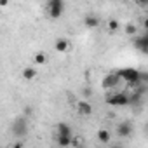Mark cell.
<instances>
[{
	"instance_id": "6da1fadb",
	"label": "cell",
	"mask_w": 148,
	"mask_h": 148,
	"mask_svg": "<svg viewBox=\"0 0 148 148\" xmlns=\"http://www.w3.org/2000/svg\"><path fill=\"white\" fill-rule=\"evenodd\" d=\"M117 75L125 80L127 84L131 86H141V71L139 70H134V68H120L117 71Z\"/></svg>"
},
{
	"instance_id": "7a4b0ae2",
	"label": "cell",
	"mask_w": 148,
	"mask_h": 148,
	"mask_svg": "<svg viewBox=\"0 0 148 148\" xmlns=\"http://www.w3.org/2000/svg\"><path fill=\"white\" fill-rule=\"evenodd\" d=\"M106 105H110V106H127V105H131V98H129V94H125V92H117V94H110V96H106Z\"/></svg>"
},
{
	"instance_id": "3957f363",
	"label": "cell",
	"mask_w": 148,
	"mask_h": 148,
	"mask_svg": "<svg viewBox=\"0 0 148 148\" xmlns=\"http://www.w3.org/2000/svg\"><path fill=\"white\" fill-rule=\"evenodd\" d=\"M11 131H12V134H14L16 138H25V136L28 134V120H26L25 117L16 119V120L12 122Z\"/></svg>"
},
{
	"instance_id": "277c9868",
	"label": "cell",
	"mask_w": 148,
	"mask_h": 148,
	"mask_svg": "<svg viewBox=\"0 0 148 148\" xmlns=\"http://www.w3.org/2000/svg\"><path fill=\"white\" fill-rule=\"evenodd\" d=\"M47 9H49V16L51 18H61L63 9H64V4L61 2V0H51L49 5H47Z\"/></svg>"
},
{
	"instance_id": "5b68a950",
	"label": "cell",
	"mask_w": 148,
	"mask_h": 148,
	"mask_svg": "<svg viewBox=\"0 0 148 148\" xmlns=\"http://www.w3.org/2000/svg\"><path fill=\"white\" fill-rule=\"evenodd\" d=\"M122 79L117 75V73H110V75H106L105 79H103V82H101V86L105 87V89H112V87H115V86H119V82H120Z\"/></svg>"
},
{
	"instance_id": "8992f818",
	"label": "cell",
	"mask_w": 148,
	"mask_h": 148,
	"mask_svg": "<svg viewBox=\"0 0 148 148\" xmlns=\"http://www.w3.org/2000/svg\"><path fill=\"white\" fill-rule=\"evenodd\" d=\"M117 134L120 138H129L132 134V124L131 122H120L117 125Z\"/></svg>"
},
{
	"instance_id": "52a82bcc",
	"label": "cell",
	"mask_w": 148,
	"mask_h": 148,
	"mask_svg": "<svg viewBox=\"0 0 148 148\" xmlns=\"http://www.w3.org/2000/svg\"><path fill=\"white\" fill-rule=\"evenodd\" d=\"M56 134H59V136H71L73 132H71V127L66 122H59L56 125Z\"/></svg>"
},
{
	"instance_id": "ba28073f",
	"label": "cell",
	"mask_w": 148,
	"mask_h": 148,
	"mask_svg": "<svg viewBox=\"0 0 148 148\" xmlns=\"http://www.w3.org/2000/svg\"><path fill=\"white\" fill-rule=\"evenodd\" d=\"M134 47L148 54V37L145 35V37H139V38H136V40H134Z\"/></svg>"
},
{
	"instance_id": "9c48e42d",
	"label": "cell",
	"mask_w": 148,
	"mask_h": 148,
	"mask_svg": "<svg viewBox=\"0 0 148 148\" xmlns=\"http://www.w3.org/2000/svg\"><path fill=\"white\" fill-rule=\"evenodd\" d=\"M84 23H86L87 28H98L99 26V18L94 16V14H87L86 19H84Z\"/></svg>"
},
{
	"instance_id": "30bf717a",
	"label": "cell",
	"mask_w": 148,
	"mask_h": 148,
	"mask_svg": "<svg viewBox=\"0 0 148 148\" xmlns=\"http://www.w3.org/2000/svg\"><path fill=\"white\" fill-rule=\"evenodd\" d=\"M54 49H56L58 52H66V51L70 49V42H68L66 38H58L56 44H54Z\"/></svg>"
},
{
	"instance_id": "8fae6325",
	"label": "cell",
	"mask_w": 148,
	"mask_h": 148,
	"mask_svg": "<svg viewBox=\"0 0 148 148\" xmlns=\"http://www.w3.org/2000/svg\"><path fill=\"white\" fill-rule=\"evenodd\" d=\"M77 110H79L80 115H91V113H92V106H91L87 101H80V103L77 105Z\"/></svg>"
},
{
	"instance_id": "7c38bea8",
	"label": "cell",
	"mask_w": 148,
	"mask_h": 148,
	"mask_svg": "<svg viewBox=\"0 0 148 148\" xmlns=\"http://www.w3.org/2000/svg\"><path fill=\"white\" fill-rule=\"evenodd\" d=\"M71 141H73V138H71V136H59V134H56V143H58L61 148L70 146V145H71Z\"/></svg>"
},
{
	"instance_id": "4fadbf2b",
	"label": "cell",
	"mask_w": 148,
	"mask_h": 148,
	"mask_svg": "<svg viewBox=\"0 0 148 148\" xmlns=\"http://www.w3.org/2000/svg\"><path fill=\"white\" fill-rule=\"evenodd\" d=\"M98 139H99L101 143H108V141L112 139V134H110L106 129H101V131H98Z\"/></svg>"
},
{
	"instance_id": "5bb4252c",
	"label": "cell",
	"mask_w": 148,
	"mask_h": 148,
	"mask_svg": "<svg viewBox=\"0 0 148 148\" xmlns=\"http://www.w3.org/2000/svg\"><path fill=\"white\" fill-rule=\"evenodd\" d=\"M35 75H37V70H35V68H25V70H23V77H25L26 80L35 79Z\"/></svg>"
},
{
	"instance_id": "9a60e30c",
	"label": "cell",
	"mask_w": 148,
	"mask_h": 148,
	"mask_svg": "<svg viewBox=\"0 0 148 148\" xmlns=\"http://www.w3.org/2000/svg\"><path fill=\"white\" fill-rule=\"evenodd\" d=\"M45 61H47L45 52H37V54H35V63H37V64H44Z\"/></svg>"
},
{
	"instance_id": "2e32d148",
	"label": "cell",
	"mask_w": 148,
	"mask_h": 148,
	"mask_svg": "<svg viewBox=\"0 0 148 148\" xmlns=\"http://www.w3.org/2000/svg\"><path fill=\"white\" fill-rule=\"evenodd\" d=\"M136 32H138L136 25H132V23H127V25H125V33H129V35H134Z\"/></svg>"
},
{
	"instance_id": "e0dca14e",
	"label": "cell",
	"mask_w": 148,
	"mask_h": 148,
	"mask_svg": "<svg viewBox=\"0 0 148 148\" xmlns=\"http://www.w3.org/2000/svg\"><path fill=\"white\" fill-rule=\"evenodd\" d=\"M108 28H110V32L119 30V21H117V19H110V21H108Z\"/></svg>"
},
{
	"instance_id": "ac0fdd59",
	"label": "cell",
	"mask_w": 148,
	"mask_h": 148,
	"mask_svg": "<svg viewBox=\"0 0 148 148\" xmlns=\"http://www.w3.org/2000/svg\"><path fill=\"white\" fill-rule=\"evenodd\" d=\"M141 86L148 87V71H141Z\"/></svg>"
},
{
	"instance_id": "d6986e66",
	"label": "cell",
	"mask_w": 148,
	"mask_h": 148,
	"mask_svg": "<svg viewBox=\"0 0 148 148\" xmlns=\"http://www.w3.org/2000/svg\"><path fill=\"white\" fill-rule=\"evenodd\" d=\"M87 96H91V89H89V87L84 89V98H87Z\"/></svg>"
},
{
	"instance_id": "ffe728a7",
	"label": "cell",
	"mask_w": 148,
	"mask_h": 148,
	"mask_svg": "<svg viewBox=\"0 0 148 148\" xmlns=\"http://www.w3.org/2000/svg\"><path fill=\"white\" fill-rule=\"evenodd\" d=\"M12 148H23V145H21V143H14Z\"/></svg>"
},
{
	"instance_id": "44dd1931",
	"label": "cell",
	"mask_w": 148,
	"mask_h": 148,
	"mask_svg": "<svg viewBox=\"0 0 148 148\" xmlns=\"http://www.w3.org/2000/svg\"><path fill=\"white\" fill-rule=\"evenodd\" d=\"M143 26H145V28H146V32H148V18L145 19V23H143Z\"/></svg>"
},
{
	"instance_id": "7402d4cb",
	"label": "cell",
	"mask_w": 148,
	"mask_h": 148,
	"mask_svg": "<svg viewBox=\"0 0 148 148\" xmlns=\"http://www.w3.org/2000/svg\"><path fill=\"white\" fill-rule=\"evenodd\" d=\"M112 148H122V146H120V145H113Z\"/></svg>"
},
{
	"instance_id": "603a6c76",
	"label": "cell",
	"mask_w": 148,
	"mask_h": 148,
	"mask_svg": "<svg viewBox=\"0 0 148 148\" xmlns=\"http://www.w3.org/2000/svg\"><path fill=\"white\" fill-rule=\"evenodd\" d=\"M146 131H148V125H146Z\"/></svg>"
}]
</instances>
